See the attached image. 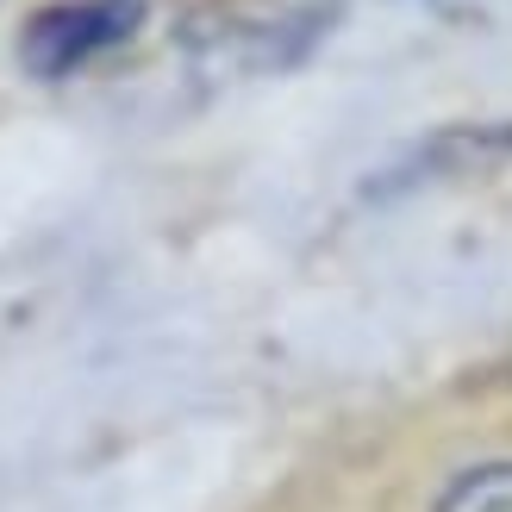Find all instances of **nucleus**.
Wrapping results in <instances>:
<instances>
[{"instance_id": "nucleus-2", "label": "nucleus", "mask_w": 512, "mask_h": 512, "mask_svg": "<svg viewBox=\"0 0 512 512\" xmlns=\"http://www.w3.org/2000/svg\"><path fill=\"white\" fill-rule=\"evenodd\" d=\"M431 512H512V456L500 463H475L438 494Z\"/></svg>"}, {"instance_id": "nucleus-1", "label": "nucleus", "mask_w": 512, "mask_h": 512, "mask_svg": "<svg viewBox=\"0 0 512 512\" xmlns=\"http://www.w3.org/2000/svg\"><path fill=\"white\" fill-rule=\"evenodd\" d=\"M144 25V0H57L25 19L19 32V63L38 82H63V75L88 69L94 57L132 44Z\"/></svg>"}]
</instances>
